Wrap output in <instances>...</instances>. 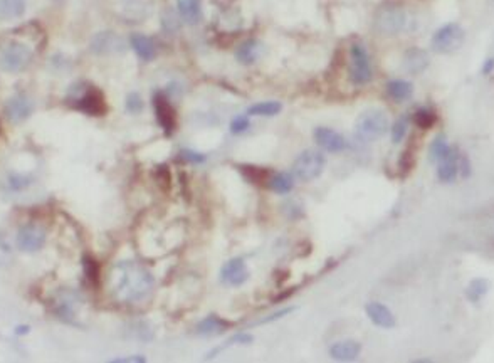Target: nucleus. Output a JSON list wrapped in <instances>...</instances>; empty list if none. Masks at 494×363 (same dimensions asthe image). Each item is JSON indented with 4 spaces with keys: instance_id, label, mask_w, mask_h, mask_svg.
Listing matches in <instances>:
<instances>
[{
    "instance_id": "obj_1",
    "label": "nucleus",
    "mask_w": 494,
    "mask_h": 363,
    "mask_svg": "<svg viewBox=\"0 0 494 363\" xmlns=\"http://www.w3.org/2000/svg\"><path fill=\"white\" fill-rule=\"evenodd\" d=\"M153 276L142 264L133 261L118 263L109 274L111 294L121 302H136L145 300L153 289Z\"/></svg>"
},
{
    "instance_id": "obj_2",
    "label": "nucleus",
    "mask_w": 494,
    "mask_h": 363,
    "mask_svg": "<svg viewBox=\"0 0 494 363\" xmlns=\"http://www.w3.org/2000/svg\"><path fill=\"white\" fill-rule=\"evenodd\" d=\"M67 101L78 111L86 113L89 116H103L108 109L101 91L91 85H85V82L71 88L69 94H67Z\"/></svg>"
},
{
    "instance_id": "obj_3",
    "label": "nucleus",
    "mask_w": 494,
    "mask_h": 363,
    "mask_svg": "<svg viewBox=\"0 0 494 363\" xmlns=\"http://www.w3.org/2000/svg\"><path fill=\"white\" fill-rule=\"evenodd\" d=\"M34 59L32 49L28 44L10 41L0 47V69L7 73H22Z\"/></svg>"
},
{
    "instance_id": "obj_4",
    "label": "nucleus",
    "mask_w": 494,
    "mask_h": 363,
    "mask_svg": "<svg viewBox=\"0 0 494 363\" xmlns=\"http://www.w3.org/2000/svg\"><path fill=\"white\" fill-rule=\"evenodd\" d=\"M355 130L363 142H375L389 131V116L382 109H367L356 120Z\"/></svg>"
},
{
    "instance_id": "obj_5",
    "label": "nucleus",
    "mask_w": 494,
    "mask_h": 363,
    "mask_svg": "<svg viewBox=\"0 0 494 363\" xmlns=\"http://www.w3.org/2000/svg\"><path fill=\"white\" fill-rule=\"evenodd\" d=\"M374 78V67H372L370 54L360 43L352 44L350 47L348 60V79L352 85L365 86Z\"/></svg>"
},
{
    "instance_id": "obj_6",
    "label": "nucleus",
    "mask_w": 494,
    "mask_h": 363,
    "mask_svg": "<svg viewBox=\"0 0 494 363\" xmlns=\"http://www.w3.org/2000/svg\"><path fill=\"white\" fill-rule=\"evenodd\" d=\"M375 28H377L378 32L385 34V36H397V34L409 30L410 15L402 7H382L377 15H375Z\"/></svg>"
},
{
    "instance_id": "obj_7",
    "label": "nucleus",
    "mask_w": 494,
    "mask_h": 363,
    "mask_svg": "<svg viewBox=\"0 0 494 363\" xmlns=\"http://www.w3.org/2000/svg\"><path fill=\"white\" fill-rule=\"evenodd\" d=\"M464 43V30L459 24H444L432 34L431 47L439 54H451L455 52Z\"/></svg>"
},
{
    "instance_id": "obj_8",
    "label": "nucleus",
    "mask_w": 494,
    "mask_h": 363,
    "mask_svg": "<svg viewBox=\"0 0 494 363\" xmlns=\"http://www.w3.org/2000/svg\"><path fill=\"white\" fill-rule=\"evenodd\" d=\"M325 168V155L318 150H305L292 165V173L298 180L311 182L321 175Z\"/></svg>"
},
{
    "instance_id": "obj_9",
    "label": "nucleus",
    "mask_w": 494,
    "mask_h": 363,
    "mask_svg": "<svg viewBox=\"0 0 494 363\" xmlns=\"http://www.w3.org/2000/svg\"><path fill=\"white\" fill-rule=\"evenodd\" d=\"M3 111H6L7 120H9L10 123H22V121L28 120L34 113V101L30 100L28 94L17 93L7 100L6 106H3Z\"/></svg>"
},
{
    "instance_id": "obj_10",
    "label": "nucleus",
    "mask_w": 494,
    "mask_h": 363,
    "mask_svg": "<svg viewBox=\"0 0 494 363\" xmlns=\"http://www.w3.org/2000/svg\"><path fill=\"white\" fill-rule=\"evenodd\" d=\"M45 244V230L36 224L24 226L17 232V245L24 252H37Z\"/></svg>"
},
{
    "instance_id": "obj_11",
    "label": "nucleus",
    "mask_w": 494,
    "mask_h": 363,
    "mask_svg": "<svg viewBox=\"0 0 494 363\" xmlns=\"http://www.w3.org/2000/svg\"><path fill=\"white\" fill-rule=\"evenodd\" d=\"M125 49V43L116 32H109V30H105V32H98L96 36L91 41V51L98 56H108V54H116V52H121Z\"/></svg>"
},
{
    "instance_id": "obj_12",
    "label": "nucleus",
    "mask_w": 494,
    "mask_h": 363,
    "mask_svg": "<svg viewBox=\"0 0 494 363\" xmlns=\"http://www.w3.org/2000/svg\"><path fill=\"white\" fill-rule=\"evenodd\" d=\"M153 108L155 115H157L158 124L167 131V133H173L175 126H177V115H175L173 106L170 104L169 98L163 93H157L153 96Z\"/></svg>"
},
{
    "instance_id": "obj_13",
    "label": "nucleus",
    "mask_w": 494,
    "mask_h": 363,
    "mask_svg": "<svg viewBox=\"0 0 494 363\" xmlns=\"http://www.w3.org/2000/svg\"><path fill=\"white\" fill-rule=\"evenodd\" d=\"M249 278V271L241 257H234V259L227 261L220 270V279L226 283L227 286H241L244 285Z\"/></svg>"
},
{
    "instance_id": "obj_14",
    "label": "nucleus",
    "mask_w": 494,
    "mask_h": 363,
    "mask_svg": "<svg viewBox=\"0 0 494 363\" xmlns=\"http://www.w3.org/2000/svg\"><path fill=\"white\" fill-rule=\"evenodd\" d=\"M313 136L314 140H316L318 146L325 151H328V153H340V151L347 148V142H345L343 135L332 130V128H326V126L316 128Z\"/></svg>"
},
{
    "instance_id": "obj_15",
    "label": "nucleus",
    "mask_w": 494,
    "mask_h": 363,
    "mask_svg": "<svg viewBox=\"0 0 494 363\" xmlns=\"http://www.w3.org/2000/svg\"><path fill=\"white\" fill-rule=\"evenodd\" d=\"M365 313H367L368 320L375 324V327L382 328V330H392L397 324L394 313L387 308L385 305L378 301H372L365 306Z\"/></svg>"
},
{
    "instance_id": "obj_16",
    "label": "nucleus",
    "mask_w": 494,
    "mask_h": 363,
    "mask_svg": "<svg viewBox=\"0 0 494 363\" xmlns=\"http://www.w3.org/2000/svg\"><path fill=\"white\" fill-rule=\"evenodd\" d=\"M81 306V300L76 293H71V291H63V293L58 294L54 301V311L56 315L63 320L73 321L76 315H78V309Z\"/></svg>"
},
{
    "instance_id": "obj_17",
    "label": "nucleus",
    "mask_w": 494,
    "mask_h": 363,
    "mask_svg": "<svg viewBox=\"0 0 494 363\" xmlns=\"http://www.w3.org/2000/svg\"><path fill=\"white\" fill-rule=\"evenodd\" d=\"M155 7V0H120V10L123 17L130 21H143L151 14Z\"/></svg>"
},
{
    "instance_id": "obj_18",
    "label": "nucleus",
    "mask_w": 494,
    "mask_h": 363,
    "mask_svg": "<svg viewBox=\"0 0 494 363\" xmlns=\"http://www.w3.org/2000/svg\"><path fill=\"white\" fill-rule=\"evenodd\" d=\"M459 173V153L455 148H451L437 162V177L442 184H451Z\"/></svg>"
},
{
    "instance_id": "obj_19",
    "label": "nucleus",
    "mask_w": 494,
    "mask_h": 363,
    "mask_svg": "<svg viewBox=\"0 0 494 363\" xmlns=\"http://www.w3.org/2000/svg\"><path fill=\"white\" fill-rule=\"evenodd\" d=\"M362 353V345L355 340H343V342L333 343L330 348V355L334 362H353Z\"/></svg>"
},
{
    "instance_id": "obj_20",
    "label": "nucleus",
    "mask_w": 494,
    "mask_h": 363,
    "mask_svg": "<svg viewBox=\"0 0 494 363\" xmlns=\"http://www.w3.org/2000/svg\"><path fill=\"white\" fill-rule=\"evenodd\" d=\"M429 63H431V59H429L427 52L422 51L419 47H412L409 49V51H405L404 59H402V66H404V69L410 74L424 73V71L427 69Z\"/></svg>"
},
{
    "instance_id": "obj_21",
    "label": "nucleus",
    "mask_w": 494,
    "mask_h": 363,
    "mask_svg": "<svg viewBox=\"0 0 494 363\" xmlns=\"http://www.w3.org/2000/svg\"><path fill=\"white\" fill-rule=\"evenodd\" d=\"M177 12L184 22L197 25L202 21V0H178Z\"/></svg>"
},
{
    "instance_id": "obj_22",
    "label": "nucleus",
    "mask_w": 494,
    "mask_h": 363,
    "mask_svg": "<svg viewBox=\"0 0 494 363\" xmlns=\"http://www.w3.org/2000/svg\"><path fill=\"white\" fill-rule=\"evenodd\" d=\"M130 44L135 54L142 60H151L157 56V45L150 37L143 36V34H133L130 37Z\"/></svg>"
},
{
    "instance_id": "obj_23",
    "label": "nucleus",
    "mask_w": 494,
    "mask_h": 363,
    "mask_svg": "<svg viewBox=\"0 0 494 363\" xmlns=\"http://www.w3.org/2000/svg\"><path fill=\"white\" fill-rule=\"evenodd\" d=\"M261 52H262V44L259 41L250 39L239 45L237 52H235V58H237L239 63L244 64V66H250V64H254L261 58Z\"/></svg>"
},
{
    "instance_id": "obj_24",
    "label": "nucleus",
    "mask_w": 494,
    "mask_h": 363,
    "mask_svg": "<svg viewBox=\"0 0 494 363\" xmlns=\"http://www.w3.org/2000/svg\"><path fill=\"white\" fill-rule=\"evenodd\" d=\"M387 94H389L390 100L402 103V101H407L412 96L414 86L412 82L405 81V79H392V81L387 82Z\"/></svg>"
},
{
    "instance_id": "obj_25",
    "label": "nucleus",
    "mask_w": 494,
    "mask_h": 363,
    "mask_svg": "<svg viewBox=\"0 0 494 363\" xmlns=\"http://www.w3.org/2000/svg\"><path fill=\"white\" fill-rule=\"evenodd\" d=\"M25 0H0V21H15L25 12Z\"/></svg>"
},
{
    "instance_id": "obj_26",
    "label": "nucleus",
    "mask_w": 494,
    "mask_h": 363,
    "mask_svg": "<svg viewBox=\"0 0 494 363\" xmlns=\"http://www.w3.org/2000/svg\"><path fill=\"white\" fill-rule=\"evenodd\" d=\"M230 324L227 321L220 320L217 316H207L205 320L200 321L197 324V335H202V336H212V335H219V333L226 331Z\"/></svg>"
},
{
    "instance_id": "obj_27",
    "label": "nucleus",
    "mask_w": 494,
    "mask_h": 363,
    "mask_svg": "<svg viewBox=\"0 0 494 363\" xmlns=\"http://www.w3.org/2000/svg\"><path fill=\"white\" fill-rule=\"evenodd\" d=\"M281 109H283V104L279 101H262V103L253 104L249 109H247V115L249 116H276L279 115Z\"/></svg>"
},
{
    "instance_id": "obj_28",
    "label": "nucleus",
    "mask_w": 494,
    "mask_h": 363,
    "mask_svg": "<svg viewBox=\"0 0 494 363\" xmlns=\"http://www.w3.org/2000/svg\"><path fill=\"white\" fill-rule=\"evenodd\" d=\"M268 182H269V187H271L275 192H277V194H290L292 187H294V180H292V177L290 173H284V172L276 173V175L271 177Z\"/></svg>"
},
{
    "instance_id": "obj_29",
    "label": "nucleus",
    "mask_w": 494,
    "mask_h": 363,
    "mask_svg": "<svg viewBox=\"0 0 494 363\" xmlns=\"http://www.w3.org/2000/svg\"><path fill=\"white\" fill-rule=\"evenodd\" d=\"M437 115L432 108H419L416 113H414V123L417 126L422 128V130H429L436 124Z\"/></svg>"
},
{
    "instance_id": "obj_30",
    "label": "nucleus",
    "mask_w": 494,
    "mask_h": 363,
    "mask_svg": "<svg viewBox=\"0 0 494 363\" xmlns=\"http://www.w3.org/2000/svg\"><path fill=\"white\" fill-rule=\"evenodd\" d=\"M488 291H489V283L486 281V279L482 278L473 279V281L469 283V286H467V298H469L473 302H477L481 298H484L486 294H488Z\"/></svg>"
},
{
    "instance_id": "obj_31",
    "label": "nucleus",
    "mask_w": 494,
    "mask_h": 363,
    "mask_svg": "<svg viewBox=\"0 0 494 363\" xmlns=\"http://www.w3.org/2000/svg\"><path fill=\"white\" fill-rule=\"evenodd\" d=\"M451 148L452 146H449V143L446 142V138H444L442 135H439L432 140L431 146H429V157H431L432 162H439L440 158H442Z\"/></svg>"
},
{
    "instance_id": "obj_32",
    "label": "nucleus",
    "mask_w": 494,
    "mask_h": 363,
    "mask_svg": "<svg viewBox=\"0 0 494 363\" xmlns=\"http://www.w3.org/2000/svg\"><path fill=\"white\" fill-rule=\"evenodd\" d=\"M180 14L173 12V10H165L162 17L163 29L169 30V32H175L178 28H180Z\"/></svg>"
},
{
    "instance_id": "obj_33",
    "label": "nucleus",
    "mask_w": 494,
    "mask_h": 363,
    "mask_svg": "<svg viewBox=\"0 0 494 363\" xmlns=\"http://www.w3.org/2000/svg\"><path fill=\"white\" fill-rule=\"evenodd\" d=\"M253 342H254V336H253V335H247V333H237V335H234L233 338L227 340L226 345L217 348V350H215V351H212V353L208 355V358H211L214 353H217V351H222L224 348H227V346H230V345H249V343H253Z\"/></svg>"
},
{
    "instance_id": "obj_34",
    "label": "nucleus",
    "mask_w": 494,
    "mask_h": 363,
    "mask_svg": "<svg viewBox=\"0 0 494 363\" xmlns=\"http://www.w3.org/2000/svg\"><path fill=\"white\" fill-rule=\"evenodd\" d=\"M407 128H409L407 118H400L395 121L392 126V142L400 143L402 140L405 138V135H407Z\"/></svg>"
},
{
    "instance_id": "obj_35",
    "label": "nucleus",
    "mask_w": 494,
    "mask_h": 363,
    "mask_svg": "<svg viewBox=\"0 0 494 363\" xmlns=\"http://www.w3.org/2000/svg\"><path fill=\"white\" fill-rule=\"evenodd\" d=\"M125 108H127L128 113L131 115H136L143 109V100L138 93H130L127 96V101H125Z\"/></svg>"
},
{
    "instance_id": "obj_36",
    "label": "nucleus",
    "mask_w": 494,
    "mask_h": 363,
    "mask_svg": "<svg viewBox=\"0 0 494 363\" xmlns=\"http://www.w3.org/2000/svg\"><path fill=\"white\" fill-rule=\"evenodd\" d=\"M250 126V121L249 118H247L246 115H241V116H235V118L230 121V131L235 135L239 133H244V131L249 130Z\"/></svg>"
},
{
    "instance_id": "obj_37",
    "label": "nucleus",
    "mask_w": 494,
    "mask_h": 363,
    "mask_svg": "<svg viewBox=\"0 0 494 363\" xmlns=\"http://www.w3.org/2000/svg\"><path fill=\"white\" fill-rule=\"evenodd\" d=\"M242 172L246 173V177L249 180L256 182V184H259L261 180H266L268 179V173L264 172V170L257 168V166H242ZM269 180V179H268Z\"/></svg>"
},
{
    "instance_id": "obj_38",
    "label": "nucleus",
    "mask_w": 494,
    "mask_h": 363,
    "mask_svg": "<svg viewBox=\"0 0 494 363\" xmlns=\"http://www.w3.org/2000/svg\"><path fill=\"white\" fill-rule=\"evenodd\" d=\"M459 172H461L462 179H467L471 175V162L464 153H459Z\"/></svg>"
},
{
    "instance_id": "obj_39",
    "label": "nucleus",
    "mask_w": 494,
    "mask_h": 363,
    "mask_svg": "<svg viewBox=\"0 0 494 363\" xmlns=\"http://www.w3.org/2000/svg\"><path fill=\"white\" fill-rule=\"evenodd\" d=\"M182 158H185V160H189V162H195V164H202V162L205 160V157L202 153H197V151H190V150L182 151Z\"/></svg>"
},
{
    "instance_id": "obj_40",
    "label": "nucleus",
    "mask_w": 494,
    "mask_h": 363,
    "mask_svg": "<svg viewBox=\"0 0 494 363\" xmlns=\"http://www.w3.org/2000/svg\"><path fill=\"white\" fill-rule=\"evenodd\" d=\"M111 363H143L147 362V358L143 357V355H131V357H120V358H113V360H109Z\"/></svg>"
},
{
    "instance_id": "obj_41",
    "label": "nucleus",
    "mask_w": 494,
    "mask_h": 363,
    "mask_svg": "<svg viewBox=\"0 0 494 363\" xmlns=\"http://www.w3.org/2000/svg\"><path fill=\"white\" fill-rule=\"evenodd\" d=\"M85 271H86L87 278H89L91 281H94V279H96L98 271H96V264H94V261L85 259Z\"/></svg>"
},
{
    "instance_id": "obj_42",
    "label": "nucleus",
    "mask_w": 494,
    "mask_h": 363,
    "mask_svg": "<svg viewBox=\"0 0 494 363\" xmlns=\"http://www.w3.org/2000/svg\"><path fill=\"white\" fill-rule=\"evenodd\" d=\"M412 165H414V157H412V153H410V151L407 150L404 153V157H402V160H400V168L404 170V172H407V170H410V166H412Z\"/></svg>"
},
{
    "instance_id": "obj_43",
    "label": "nucleus",
    "mask_w": 494,
    "mask_h": 363,
    "mask_svg": "<svg viewBox=\"0 0 494 363\" xmlns=\"http://www.w3.org/2000/svg\"><path fill=\"white\" fill-rule=\"evenodd\" d=\"M292 311V308H288V309H281V311L275 313V315H269L268 318H264V320H261V323H269V321H275V320H279V318L290 315V313Z\"/></svg>"
},
{
    "instance_id": "obj_44",
    "label": "nucleus",
    "mask_w": 494,
    "mask_h": 363,
    "mask_svg": "<svg viewBox=\"0 0 494 363\" xmlns=\"http://www.w3.org/2000/svg\"><path fill=\"white\" fill-rule=\"evenodd\" d=\"M493 71H494V58L486 59L484 64H482V74L488 76V74H491Z\"/></svg>"
},
{
    "instance_id": "obj_45",
    "label": "nucleus",
    "mask_w": 494,
    "mask_h": 363,
    "mask_svg": "<svg viewBox=\"0 0 494 363\" xmlns=\"http://www.w3.org/2000/svg\"><path fill=\"white\" fill-rule=\"evenodd\" d=\"M54 2H66V0H54Z\"/></svg>"
}]
</instances>
